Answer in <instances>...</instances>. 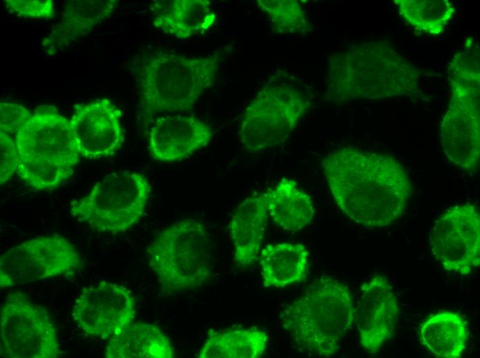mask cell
<instances>
[{
  "label": "cell",
  "instance_id": "5b68a950",
  "mask_svg": "<svg viewBox=\"0 0 480 358\" xmlns=\"http://www.w3.org/2000/svg\"><path fill=\"white\" fill-rule=\"evenodd\" d=\"M17 173L29 187L45 190L69 178L79 159L70 120L54 106L37 107L14 136Z\"/></svg>",
  "mask_w": 480,
  "mask_h": 358
},
{
  "label": "cell",
  "instance_id": "cb8c5ba5",
  "mask_svg": "<svg viewBox=\"0 0 480 358\" xmlns=\"http://www.w3.org/2000/svg\"><path fill=\"white\" fill-rule=\"evenodd\" d=\"M268 344L267 333L252 328L229 330L210 336L197 355L199 358H258Z\"/></svg>",
  "mask_w": 480,
  "mask_h": 358
},
{
  "label": "cell",
  "instance_id": "44dd1931",
  "mask_svg": "<svg viewBox=\"0 0 480 358\" xmlns=\"http://www.w3.org/2000/svg\"><path fill=\"white\" fill-rule=\"evenodd\" d=\"M107 358H172L168 337L154 324L131 323L108 339Z\"/></svg>",
  "mask_w": 480,
  "mask_h": 358
},
{
  "label": "cell",
  "instance_id": "484cf974",
  "mask_svg": "<svg viewBox=\"0 0 480 358\" xmlns=\"http://www.w3.org/2000/svg\"><path fill=\"white\" fill-rule=\"evenodd\" d=\"M257 2L275 32L280 34L303 32L310 29L311 24L299 1L259 0Z\"/></svg>",
  "mask_w": 480,
  "mask_h": 358
},
{
  "label": "cell",
  "instance_id": "4316f807",
  "mask_svg": "<svg viewBox=\"0 0 480 358\" xmlns=\"http://www.w3.org/2000/svg\"><path fill=\"white\" fill-rule=\"evenodd\" d=\"M10 10L19 16L34 19H51L55 9L52 0H5Z\"/></svg>",
  "mask_w": 480,
  "mask_h": 358
},
{
  "label": "cell",
  "instance_id": "8fae6325",
  "mask_svg": "<svg viewBox=\"0 0 480 358\" xmlns=\"http://www.w3.org/2000/svg\"><path fill=\"white\" fill-rule=\"evenodd\" d=\"M81 266L79 253L66 238L59 234L38 236L1 255L0 287L73 274Z\"/></svg>",
  "mask_w": 480,
  "mask_h": 358
},
{
  "label": "cell",
  "instance_id": "7402d4cb",
  "mask_svg": "<svg viewBox=\"0 0 480 358\" xmlns=\"http://www.w3.org/2000/svg\"><path fill=\"white\" fill-rule=\"evenodd\" d=\"M263 195L268 215L284 230L297 231L311 222L315 212L312 199L295 181L283 178Z\"/></svg>",
  "mask_w": 480,
  "mask_h": 358
},
{
  "label": "cell",
  "instance_id": "7a4b0ae2",
  "mask_svg": "<svg viewBox=\"0 0 480 358\" xmlns=\"http://www.w3.org/2000/svg\"><path fill=\"white\" fill-rule=\"evenodd\" d=\"M420 74L385 41L355 45L329 61L328 97L341 103L359 98L417 96Z\"/></svg>",
  "mask_w": 480,
  "mask_h": 358
},
{
  "label": "cell",
  "instance_id": "7c38bea8",
  "mask_svg": "<svg viewBox=\"0 0 480 358\" xmlns=\"http://www.w3.org/2000/svg\"><path fill=\"white\" fill-rule=\"evenodd\" d=\"M432 255L448 271L461 275L480 264V218L476 205L459 204L446 210L429 235Z\"/></svg>",
  "mask_w": 480,
  "mask_h": 358
},
{
  "label": "cell",
  "instance_id": "3957f363",
  "mask_svg": "<svg viewBox=\"0 0 480 358\" xmlns=\"http://www.w3.org/2000/svg\"><path fill=\"white\" fill-rule=\"evenodd\" d=\"M218 54L190 56L170 52L144 53L134 61L132 72L146 114L187 111L216 81Z\"/></svg>",
  "mask_w": 480,
  "mask_h": 358
},
{
  "label": "cell",
  "instance_id": "ba28073f",
  "mask_svg": "<svg viewBox=\"0 0 480 358\" xmlns=\"http://www.w3.org/2000/svg\"><path fill=\"white\" fill-rule=\"evenodd\" d=\"M310 96L297 78L281 72L268 80L246 108L239 136L252 152L283 143L309 109Z\"/></svg>",
  "mask_w": 480,
  "mask_h": 358
},
{
  "label": "cell",
  "instance_id": "e0dca14e",
  "mask_svg": "<svg viewBox=\"0 0 480 358\" xmlns=\"http://www.w3.org/2000/svg\"><path fill=\"white\" fill-rule=\"evenodd\" d=\"M268 216L263 193L248 197L237 207L229 224L237 266H251L259 259Z\"/></svg>",
  "mask_w": 480,
  "mask_h": 358
},
{
  "label": "cell",
  "instance_id": "d6986e66",
  "mask_svg": "<svg viewBox=\"0 0 480 358\" xmlns=\"http://www.w3.org/2000/svg\"><path fill=\"white\" fill-rule=\"evenodd\" d=\"M115 0H70L64 4L61 21L43 41L50 55L91 32L109 19L115 9Z\"/></svg>",
  "mask_w": 480,
  "mask_h": 358
},
{
  "label": "cell",
  "instance_id": "30bf717a",
  "mask_svg": "<svg viewBox=\"0 0 480 358\" xmlns=\"http://www.w3.org/2000/svg\"><path fill=\"white\" fill-rule=\"evenodd\" d=\"M0 354L6 358H56L61 354L48 311L23 293H9L1 306Z\"/></svg>",
  "mask_w": 480,
  "mask_h": 358
},
{
  "label": "cell",
  "instance_id": "83f0119b",
  "mask_svg": "<svg viewBox=\"0 0 480 358\" xmlns=\"http://www.w3.org/2000/svg\"><path fill=\"white\" fill-rule=\"evenodd\" d=\"M19 156L14 140L0 131V183H5L17 172Z\"/></svg>",
  "mask_w": 480,
  "mask_h": 358
},
{
  "label": "cell",
  "instance_id": "9c48e42d",
  "mask_svg": "<svg viewBox=\"0 0 480 358\" xmlns=\"http://www.w3.org/2000/svg\"><path fill=\"white\" fill-rule=\"evenodd\" d=\"M150 189L148 179L139 172L112 173L97 182L86 196L72 201L70 211L98 232L123 233L141 218Z\"/></svg>",
  "mask_w": 480,
  "mask_h": 358
},
{
  "label": "cell",
  "instance_id": "8992f818",
  "mask_svg": "<svg viewBox=\"0 0 480 358\" xmlns=\"http://www.w3.org/2000/svg\"><path fill=\"white\" fill-rule=\"evenodd\" d=\"M450 100L440 125L443 152L454 165L474 170L479 161V50L466 44L450 63Z\"/></svg>",
  "mask_w": 480,
  "mask_h": 358
},
{
  "label": "cell",
  "instance_id": "52a82bcc",
  "mask_svg": "<svg viewBox=\"0 0 480 358\" xmlns=\"http://www.w3.org/2000/svg\"><path fill=\"white\" fill-rule=\"evenodd\" d=\"M149 266L170 293L197 288L211 277V238L206 226L184 219L159 232L147 249Z\"/></svg>",
  "mask_w": 480,
  "mask_h": 358
},
{
  "label": "cell",
  "instance_id": "277c9868",
  "mask_svg": "<svg viewBox=\"0 0 480 358\" xmlns=\"http://www.w3.org/2000/svg\"><path fill=\"white\" fill-rule=\"evenodd\" d=\"M354 320L351 290L328 275L316 279L280 315L283 328L293 342L322 357L336 353Z\"/></svg>",
  "mask_w": 480,
  "mask_h": 358
},
{
  "label": "cell",
  "instance_id": "6da1fadb",
  "mask_svg": "<svg viewBox=\"0 0 480 358\" xmlns=\"http://www.w3.org/2000/svg\"><path fill=\"white\" fill-rule=\"evenodd\" d=\"M321 166L335 202L357 224L385 228L404 214L410 181L390 155L346 147L326 155Z\"/></svg>",
  "mask_w": 480,
  "mask_h": 358
},
{
  "label": "cell",
  "instance_id": "f1b7e54d",
  "mask_svg": "<svg viewBox=\"0 0 480 358\" xmlns=\"http://www.w3.org/2000/svg\"><path fill=\"white\" fill-rule=\"evenodd\" d=\"M31 115V112L19 103L1 102L0 131L10 136H14Z\"/></svg>",
  "mask_w": 480,
  "mask_h": 358
},
{
  "label": "cell",
  "instance_id": "5bb4252c",
  "mask_svg": "<svg viewBox=\"0 0 480 358\" xmlns=\"http://www.w3.org/2000/svg\"><path fill=\"white\" fill-rule=\"evenodd\" d=\"M121 115L108 98L76 105L70 123L80 156L97 159L114 155L124 140Z\"/></svg>",
  "mask_w": 480,
  "mask_h": 358
},
{
  "label": "cell",
  "instance_id": "ac0fdd59",
  "mask_svg": "<svg viewBox=\"0 0 480 358\" xmlns=\"http://www.w3.org/2000/svg\"><path fill=\"white\" fill-rule=\"evenodd\" d=\"M150 10L155 28L181 39L207 32L217 19L207 0H156Z\"/></svg>",
  "mask_w": 480,
  "mask_h": 358
},
{
  "label": "cell",
  "instance_id": "9a60e30c",
  "mask_svg": "<svg viewBox=\"0 0 480 358\" xmlns=\"http://www.w3.org/2000/svg\"><path fill=\"white\" fill-rule=\"evenodd\" d=\"M399 314L398 299L388 277L377 275L362 284L354 322L367 352L377 354L392 337Z\"/></svg>",
  "mask_w": 480,
  "mask_h": 358
},
{
  "label": "cell",
  "instance_id": "2e32d148",
  "mask_svg": "<svg viewBox=\"0 0 480 358\" xmlns=\"http://www.w3.org/2000/svg\"><path fill=\"white\" fill-rule=\"evenodd\" d=\"M211 127L200 119L180 114L157 118L149 131L148 148L153 158L174 162L190 157L211 140Z\"/></svg>",
  "mask_w": 480,
  "mask_h": 358
},
{
  "label": "cell",
  "instance_id": "4fadbf2b",
  "mask_svg": "<svg viewBox=\"0 0 480 358\" xmlns=\"http://www.w3.org/2000/svg\"><path fill=\"white\" fill-rule=\"evenodd\" d=\"M135 315L134 297L123 286L101 281L78 293L72 316L86 335L109 339L131 324Z\"/></svg>",
  "mask_w": 480,
  "mask_h": 358
},
{
  "label": "cell",
  "instance_id": "ffe728a7",
  "mask_svg": "<svg viewBox=\"0 0 480 358\" xmlns=\"http://www.w3.org/2000/svg\"><path fill=\"white\" fill-rule=\"evenodd\" d=\"M259 260L266 288H284L301 282L308 273L309 253L301 244H267L261 249Z\"/></svg>",
  "mask_w": 480,
  "mask_h": 358
},
{
  "label": "cell",
  "instance_id": "d4e9b609",
  "mask_svg": "<svg viewBox=\"0 0 480 358\" xmlns=\"http://www.w3.org/2000/svg\"><path fill=\"white\" fill-rule=\"evenodd\" d=\"M400 15L415 30L431 35L442 33L455 9L448 0H395Z\"/></svg>",
  "mask_w": 480,
  "mask_h": 358
},
{
  "label": "cell",
  "instance_id": "603a6c76",
  "mask_svg": "<svg viewBox=\"0 0 480 358\" xmlns=\"http://www.w3.org/2000/svg\"><path fill=\"white\" fill-rule=\"evenodd\" d=\"M421 344L441 358L461 357L468 339L467 322L457 313L445 310L425 319L419 327Z\"/></svg>",
  "mask_w": 480,
  "mask_h": 358
}]
</instances>
